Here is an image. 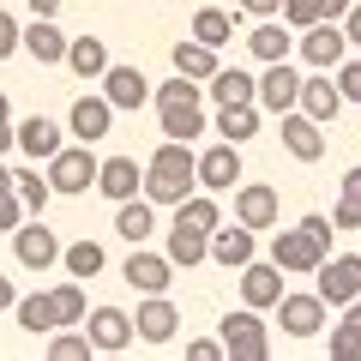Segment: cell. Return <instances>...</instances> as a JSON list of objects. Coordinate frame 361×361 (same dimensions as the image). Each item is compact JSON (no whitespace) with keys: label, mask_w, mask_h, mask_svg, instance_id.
<instances>
[{"label":"cell","mask_w":361,"mask_h":361,"mask_svg":"<svg viewBox=\"0 0 361 361\" xmlns=\"http://www.w3.org/2000/svg\"><path fill=\"white\" fill-rule=\"evenodd\" d=\"M337 90H343V103H361V61L337 66Z\"/></svg>","instance_id":"ee69618b"},{"label":"cell","mask_w":361,"mask_h":361,"mask_svg":"<svg viewBox=\"0 0 361 361\" xmlns=\"http://www.w3.org/2000/svg\"><path fill=\"white\" fill-rule=\"evenodd\" d=\"M277 325H283L289 337H319L325 331V295L313 289V295H289L283 289V301H277Z\"/></svg>","instance_id":"e0dca14e"},{"label":"cell","mask_w":361,"mask_h":361,"mask_svg":"<svg viewBox=\"0 0 361 361\" xmlns=\"http://www.w3.org/2000/svg\"><path fill=\"white\" fill-rule=\"evenodd\" d=\"M66 42H73V37H66L54 18H37V13H30V25H25V54H30L37 66H66Z\"/></svg>","instance_id":"ffe728a7"},{"label":"cell","mask_w":361,"mask_h":361,"mask_svg":"<svg viewBox=\"0 0 361 361\" xmlns=\"http://www.w3.org/2000/svg\"><path fill=\"white\" fill-rule=\"evenodd\" d=\"M13 187H18V199H25L30 217H42V211H49V199H54V180H49V175H37V169H18Z\"/></svg>","instance_id":"d590c367"},{"label":"cell","mask_w":361,"mask_h":361,"mask_svg":"<svg viewBox=\"0 0 361 361\" xmlns=\"http://www.w3.org/2000/svg\"><path fill=\"white\" fill-rule=\"evenodd\" d=\"M187 355H193V361H223L229 349H223V337H193V343H187Z\"/></svg>","instance_id":"f6af8a7d"},{"label":"cell","mask_w":361,"mask_h":361,"mask_svg":"<svg viewBox=\"0 0 361 361\" xmlns=\"http://www.w3.org/2000/svg\"><path fill=\"white\" fill-rule=\"evenodd\" d=\"M217 54H223V49H211V42L193 37V42H175V49H169V61H175V73H187V78H199V85H205V78L223 66Z\"/></svg>","instance_id":"f546056e"},{"label":"cell","mask_w":361,"mask_h":361,"mask_svg":"<svg viewBox=\"0 0 361 361\" xmlns=\"http://www.w3.org/2000/svg\"><path fill=\"white\" fill-rule=\"evenodd\" d=\"M223 349H229V361H265L271 355V325L259 319V307H235V313H223Z\"/></svg>","instance_id":"3957f363"},{"label":"cell","mask_w":361,"mask_h":361,"mask_svg":"<svg viewBox=\"0 0 361 361\" xmlns=\"http://www.w3.org/2000/svg\"><path fill=\"white\" fill-rule=\"evenodd\" d=\"M253 235H259V229H247V223H217V229H211V259H217L223 271H241L247 259L259 253Z\"/></svg>","instance_id":"d6986e66"},{"label":"cell","mask_w":361,"mask_h":361,"mask_svg":"<svg viewBox=\"0 0 361 361\" xmlns=\"http://www.w3.org/2000/svg\"><path fill=\"white\" fill-rule=\"evenodd\" d=\"M259 109H265V115L301 109V73L289 61H265V73H259Z\"/></svg>","instance_id":"30bf717a"},{"label":"cell","mask_w":361,"mask_h":361,"mask_svg":"<svg viewBox=\"0 0 361 361\" xmlns=\"http://www.w3.org/2000/svg\"><path fill=\"white\" fill-rule=\"evenodd\" d=\"M169 259H175V271H193L211 259V235H193V229H169Z\"/></svg>","instance_id":"d6a6232c"},{"label":"cell","mask_w":361,"mask_h":361,"mask_svg":"<svg viewBox=\"0 0 361 361\" xmlns=\"http://www.w3.org/2000/svg\"><path fill=\"white\" fill-rule=\"evenodd\" d=\"M18 145V127H13V103H6V90H0V157Z\"/></svg>","instance_id":"bcb514c9"},{"label":"cell","mask_w":361,"mask_h":361,"mask_svg":"<svg viewBox=\"0 0 361 361\" xmlns=\"http://www.w3.org/2000/svg\"><path fill=\"white\" fill-rule=\"evenodd\" d=\"M325 18V0H283V25L289 30H307Z\"/></svg>","instance_id":"ab89813d"},{"label":"cell","mask_w":361,"mask_h":361,"mask_svg":"<svg viewBox=\"0 0 361 361\" xmlns=\"http://www.w3.org/2000/svg\"><path fill=\"white\" fill-rule=\"evenodd\" d=\"M97 193H103L109 205H121V199H139V193H145V169H139V157H103V169H97Z\"/></svg>","instance_id":"ac0fdd59"},{"label":"cell","mask_w":361,"mask_h":361,"mask_svg":"<svg viewBox=\"0 0 361 361\" xmlns=\"http://www.w3.org/2000/svg\"><path fill=\"white\" fill-rule=\"evenodd\" d=\"M61 253H66V247H61V235H54L42 217H25V223L13 229V259H18L25 271H49Z\"/></svg>","instance_id":"52a82bcc"},{"label":"cell","mask_w":361,"mask_h":361,"mask_svg":"<svg viewBox=\"0 0 361 361\" xmlns=\"http://www.w3.org/2000/svg\"><path fill=\"white\" fill-rule=\"evenodd\" d=\"M259 115H265L259 103H223L211 127H217L229 145H247V139H259Z\"/></svg>","instance_id":"f1b7e54d"},{"label":"cell","mask_w":361,"mask_h":361,"mask_svg":"<svg viewBox=\"0 0 361 361\" xmlns=\"http://www.w3.org/2000/svg\"><path fill=\"white\" fill-rule=\"evenodd\" d=\"M133 325H139L145 343H169V337L180 331V313H175V301H169V295H145L139 313H133Z\"/></svg>","instance_id":"603a6c76"},{"label":"cell","mask_w":361,"mask_h":361,"mask_svg":"<svg viewBox=\"0 0 361 361\" xmlns=\"http://www.w3.org/2000/svg\"><path fill=\"white\" fill-rule=\"evenodd\" d=\"M157 127L163 139H187L193 145L205 133V85L187 73H175L169 85H157Z\"/></svg>","instance_id":"7a4b0ae2"},{"label":"cell","mask_w":361,"mask_h":361,"mask_svg":"<svg viewBox=\"0 0 361 361\" xmlns=\"http://www.w3.org/2000/svg\"><path fill=\"white\" fill-rule=\"evenodd\" d=\"M115 235H121V241H133V247H145V241H151V235H157V199H121V205H115Z\"/></svg>","instance_id":"cb8c5ba5"},{"label":"cell","mask_w":361,"mask_h":361,"mask_svg":"<svg viewBox=\"0 0 361 361\" xmlns=\"http://www.w3.org/2000/svg\"><path fill=\"white\" fill-rule=\"evenodd\" d=\"M313 277H319L313 289L325 295V307H349L361 295V253H325Z\"/></svg>","instance_id":"5b68a950"},{"label":"cell","mask_w":361,"mask_h":361,"mask_svg":"<svg viewBox=\"0 0 361 361\" xmlns=\"http://www.w3.org/2000/svg\"><path fill=\"white\" fill-rule=\"evenodd\" d=\"M361 355V337L349 325H331V361H355Z\"/></svg>","instance_id":"7bdbcfd3"},{"label":"cell","mask_w":361,"mask_h":361,"mask_svg":"<svg viewBox=\"0 0 361 361\" xmlns=\"http://www.w3.org/2000/svg\"><path fill=\"white\" fill-rule=\"evenodd\" d=\"M343 325H349V331L361 337V295H355V301H349V307H343Z\"/></svg>","instance_id":"681fc988"},{"label":"cell","mask_w":361,"mask_h":361,"mask_svg":"<svg viewBox=\"0 0 361 361\" xmlns=\"http://www.w3.org/2000/svg\"><path fill=\"white\" fill-rule=\"evenodd\" d=\"M277 187H265V180H241L235 187V223H247V229H277Z\"/></svg>","instance_id":"2e32d148"},{"label":"cell","mask_w":361,"mask_h":361,"mask_svg":"<svg viewBox=\"0 0 361 361\" xmlns=\"http://www.w3.org/2000/svg\"><path fill=\"white\" fill-rule=\"evenodd\" d=\"M18 49H25V25L13 13H0V61H13Z\"/></svg>","instance_id":"b9f144b4"},{"label":"cell","mask_w":361,"mask_h":361,"mask_svg":"<svg viewBox=\"0 0 361 361\" xmlns=\"http://www.w3.org/2000/svg\"><path fill=\"white\" fill-rule=\"evenodd\" d=\"M18 325H25L30 337H49V331H61V307H54V289L49 295H18Z\"/></svg>","instance_id":"1f68e13d"},{"label":"cell","mask_w":361,"mask_h":361,"mask_svg":"<svg viewBox=\"0 0 361 361\" xmlns=\"http://www.w3.org/2000/svg\"><path fill=\"white\" fill-rule=\"evenodd\" d=\"M115 115H121V109L109 103L103 90H97V97H78V103L66 109V133H73V139H85V145H97V139H109V133H115Z\"/></svg>","instance_id":"8fae6325"},{"label":"cell","mask_w":361,"mask_h":361,"mask_svg":"<svg viewBox=\"0 0 361 361\" xmlns=\"http://www.w3.org/2000/svg\"><path fill=\"white\" fill-rule=\"evenodd\" d=\"M223 223V205H217V193H205V187H199V193H187L175 205V229H193V235H211Z\"/></svg>","instance_id":"484cf974"},{"label":"cell","mask_w":361,"mask_h":361,"mask_svg":"<svg viewBox=\"0 0 361 361\" xmlns=\"http://www.w3.org/2000/svg\"><path fill=\"white\" fill-rule=\"evenodd\" d=\"M97 157H90V145L78 139V145H61V151L49 157V180H54V193L61 199H78V193H90L97 187Z\"/></svg>","instance_id":"277c9868"},{"label":"cell","mask_w":361,"mask_h":361,"mask_svg":"<svg viewBox=\"0 0 361 361\" xmlns=\"http://www.w3.org/2000/svg\"><path fill=\"white\" fill-rule=\"evenodd\" d=\"M103 97H109L115 109H145V103H151V78H145L139 66L109 61V73H103Z\"/></svg>","instance_id":"44dd1931"},{"label":"cell","mask_w":361,"mask_h":361,"mask_svg":"<svg viewBox=\"0 0 361 361\" xmlns=\"http://www.w3.org/2000/svg\"><path fill=\"white\" fill-rule=\"evenodd\" d=\"M241 301L247 307H277V301H283V265H277V259H247L241 265Z\"/></svg>","instance_id":"4fadbf2b"},{"label":"cell","mask_w":361,"mask_h":361,"mask_svg":"<svg viewBox=\"0 0 361 361\" xmlns=\"http://www.w3.org/2000/svg\"><path fill=\"white\" fill-rule=\"evenodd\" d=\"M199 187L205 193H235L241 187V145H211V151H199Z\"/></svg>","instance_id":"5bb4252c"},{"label":"cell","mask_w":361,"mask_h":361,"mask_svg":"<svg viewBox=\"0 0 361 361\" xmlns=\"http://www.w3.org/2000/svg\"><path fill=\"white\" fill-rule=\"evenodd\" d=\"M235 6H241L247 18H277L283 13V0H235Z\"/></svg>","instance_id":"7dc6e473"},{"label":"cell","mask_w":361,"mask_h":361,"mask_svg":"<svg viewBox=\"0 0 361 361\" xmlns=\"http://www.w3.org/2000/svg\"><path fill=\"white\" fill-rule=\"evenodd\" d=\"M295 49H301V61H307V66L337 73V66L349 61V30H343V18H319V25H307Z\"/></svg>","instance_id":"8992f818"},{"label":"cell","mask_w":361,"mask_h":361,"mask_svg":"<svg viewBox=\"0 0 361 361\" xmlns=\"http://www.w3.org/2000/svg\"><path fill=\"white\" fill-rule=\"evenodd\" d=\"M205 90H211V103H259V78L253 73H241V66H217V73L205 78Z\"/></svg>","instance_id":"d4e9b609"},{"label":"cell","mask_w":361,"mask_h":361,"mask_svg":"<svg viewBox=\"0 0 361 361\" xmlns=\"http://www.w3.org/2000/svg\"><path fill=\"white\" fill-rule=\"evenodd\" d=\"M61 265H66V277H97L109 259H103V247H97V241H73L61 253Z\"/></svg>","instance_id":"8d00e7d4"},{"label":"cell","mask_w":361,"mask_h":361,"mask_svg":"<svg viewBox=\"0 0 361 361\" xmlns=\"http://www.w3.org/2000/svg\"><path fill=\"white\" fill-rule=\"evenodd\" d=\"M90 349H97V343H90V331H66V325H61V331H49V355L54 361H90Z\"/></svg>","instance_id":"f35d334b"},{"label":"cell","mask_w":361,"mask_h":361,"mask_svg":"<svg viewBox=\"0 0 361 361\" xmlns=\"http://www.w3.org/2000/svg\"><path fill=\"white\" fill-rule=\"evenodd\" d=\"M349 6H355V0H325V18H343Z\"/></svg>","instance_id":"816d5d0a"},{"label":"cell","mask_w":361,"mask_h":361,"mask_svg":"<svg viewBox=\"0 0 361 361\" xmlns=\"http://www.w3.org/2000/svg\"><path fill=\"white\" fill-rule=\"evenodd\" d=\"M121 277H127L139 295H169V283H175V259H169V253H145V247H133L127 265H121Z\"/></svg>","instance_id":"7c38bea8"},{"label":"cell","mask_w":361,"mask_h":361,"mask_svg":"<svg viewBox=\"0 0 361 361\" xmlns=\"http://www.w3.org/2000/svg\"><path fill=\"white\" fill-rule=\"evenodd\" d=\"M0 307H18V289L6 283V277H0Z\"/></svg>","instance_id":"f907efd6"},{"label":"cell","mask_w":361,"mask_h":361,"mask_svg":"<svg viewBox=\"0 0 361 361\" xmlns=\"http://www.w3.org/2000/svg\"><path fill=\"white\" fill-rule=\"evenodd\" d=\"M25 217L30 211H25V199H18V187H0V235H13Z\"/></svg>","instance_id":"60d3db41"},{"label":"cell","mask_w":361,"mask_h":361,"mask_svg":"<svg viewBox=\"0 0 361 361\" xmlns=\"http://www.w3.org/2000/svg\"><path fill=\"white\" fill-rule=\"evenodd\" d=\"M301 109H307L313 121H337V115H343V90H337V73L313 66V78H301Z\"/></svg>","instance_id":"7402d4cb"},{"label":"cell","mask_w":361,"mask_h":361,"mask_svg":"<svg viewBox=\"0 0 361 361\" xmlns=\"http://www.w3.org/2000/svg\"><path fill=\"white\" fill-rule=\"evenodd\" d=\"M193 37L211 42V49H229V42H235V18L223 13V6H199V13H193Z\"/></svg>","instance_id":"836d02e7"},{"label":"cell","mask_w":361,"mask_h":361,"mask_svg":"<svg viewBox=\"0 0 361 361\" xmlns=\"http://www.w3.org/2000/svg\"><path fill=\"white\" fill-rule=\"evenodd\" d=\"M85 331H90V343L103 349V355H121V349H133V337H139V325H133V313L127 307H90L85 313Z\"/></svg>","instance_id":"9c48e42d"},{"label":"cell","mask_w":361,"mask_h":361,"mask_svg":"<svg viewBox=\"0 0 361 361\" xmlns=\"http://www.w3.org/2000/svg\"><path fill=\"white\" fill-rule=\"evenodd\" d=\"M343 30H349V49H361V0L343 13Z\"/></svg>","instance_id":"c3c4849f"},{"label":"cell","mask_w":361,"mask_h":361,"mask_svg":"<svg viewBox=\"0 0 361 361\" xmlns=\"http://www.w3.org/2000/svg\"><path fill=\"white\" fill-rule=\"evenodd\" d=\"M54 307H61V325H85V313H90V301H85V283H78V277L54 283Z\"/></svg>","instance_id":"74e56055"},{"label":"cell","mask_w":361,"mask_h":361,"mask_svg":"<svg viewBox=\"0 0 361 361\" xmlns=\"http://www.w3.org/2000/svg\"><path fill=\"white\" fill-rule=\"evenodd\" d=\"M61 127H54V121L49 115H30V121H18V151H25V157H37V163H49V157L54 151H61Z\"/></svg>","instance_id":"83f0119b"},{"label":"cell","mask_w":361,"mask_h":361,"mask_svg":"<svg viewBox=\"0 0 361 361\" xmlns=\"http://www.w3.org/2000/svg\"><path fill=\"white\" fill-rule=\"evenodd\" d=\"M187 193H199V151L187 139H163L145 163V199L157 205H180Z\"/></svg>","instance_id":"6da1fadb"},{"label":"cell","mask_w":361,"mask_h":361,"mask_svg":"<svg viewBox=\"0 0 361 361\" xmlns=\"http://www.w3.org/2000/svg\"><path fill=\"white\" fill-rule=\"evenodd\" d=\"M277 121H283V151L289 157H295V163H319V157H325V121H313L307 115V109H289V115H277Z\"/></svg>","instance_id":"9a60e30c"},{"label":"cell","mask_w":361,"mask_h":361,"mask_svg":"<svg viewBox=\"0 0 361 361\" xmlns=\"http://www.w3.org/2000/svg\"><path fill=\"white\" fill-rule=\"evenodd\" d=\"M331 223L337 229H361V163L343 175V193H337V205H331Z\"/></svg>","instance_id":"e575fe53"},{"label":"cell","mask_w":361,"mask_h":361,"mask_svg":"<svg viewBox=\"0 0 361 361\" xmlns=\"http://www.w3.org/2000/svg\"><path fill=\"white\" fill-rule=\"evenodd\" d=\"M289 49H295V37H289L277 18H259V25L247 30V54H253L259 66H265V61H289Z\"/></svg>","instance_id":"4316f807"},{"label":"cell","mask_w":361,"mask_h":361,"mask_svg":"<svg viewBox=\"0 0 361 361\" xmlns=\"http://www.w3.org/2000/svg\"><path fill=\"white\" fill-rule=\"evenodd\" d=\"M66 66H73L85 85H90V78H103L109 73V42L103 37H73V42H66Z\"/></svg>","instance_id":"4dcf8cb0"},{"label":"cell","mask_w":361,"mask_h":361,"mask_svg":"<svg viewBox=\"0 0 361 361\" xmlns=\"http://www.w3.org/2000/svg\"><path fill=\"white\" fill-rule=\"evenodd\" d=\"M0 187H13V169H6V163H0Z\"/></svg>","instance_id":"f5cc1de1"},{"label":"cell","mask_w":361,"mask_h":361,"mask_svg":"<svg viewBox=\"0 0 361 361\" xmlns=\"http://www.w3.org/2000/svg\"><path fill=\"white\" fill-rule=\"evenodd\" d=\"M271 259H277L289 277H313V271H319V259H325V247L295 223V229H277V235H271Z\"/></svg>","instance_id":"ba28073f"}]
</instances>
